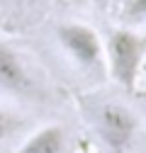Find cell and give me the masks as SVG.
Wrapping results in <instances>:
<instances>
[{
  "instance_id": "obj_8",
  "label": "cell",
  "mask_w": 146,
  "mask_h": 153,
  "mask_svg": "<svg viewBox=\"0 0 146 153\" xmlns=\"http://www.w3.org/2000/svg\"><path fill=\"white\" fill-rule=\"evenodd\" d=\"M3 25H5V15L0 12V27H3Z\"/></svg>"
},
{
  "instance_id": "obj_2",
  "label": "cell",
  "mask_w": 146,
  "mask_h": 153,
  "mask_svg": "<svg viewBox=\"0 0 146 153\" xmlns=\"http://www.w3.org/2000/svg\"><path fill=\"white\" fill-rule=\"evenodd\" d=\"M105 42V75L119 90L132 92L146 61V34L134 27H115Z\"/></svg>"
},
{
  "instance_id": "obj_6",
  "label": "cell",
  "mask_w": 146,
  "mask_h": 153,
  "mask_svg": "<svg viewBox=\"0 0 146 153\" xmlns=\"http://www.w3.org/2000/svg\"><path fill=\"white\" fill-rule=\"evenodd\" d=\"M122 22L124 27H134L146 22V0H124L122 5Z\"/></svg>"
},
{
  "instance_id": "obj_3",
  "label": "cell",
  "mask_w": 146,
  "mask_h": 153,
  "mask_svg": "<svg viewBox=\"0 0 146 153\" xmlns=\"http://www.w3.org/2000/svg\"><path fill=\"white\" fill-rule=\"evenodd\" d=\"M56 44L85 75H105V42L85 22H61L56 27Z\"/></svg>"
},
{
  "instance_id": "obj_4",
  "label": "cell",
  "mask_w": 146,
  "mask_h": 153,
  "mask_svg": "<svg viewBox=\"0 0 146 153\" xmlns=\"http://www.w3.org/2000/svg\"><path fill=\"white\" fill-rule=\"evenodd\" d=\"M0 92L17 100L44 97V85L36 71L27 61V56L7 42H0Z\"/></svg>"
},
{
  "instance_id": "obj_5",
  "label": "cell",
  "mask_w": 146,
  "mask_h": 153,
  "mask_svg": "<svg viewBox=\"0 0 146 153\" xmlns=\"http://www.w3.org/2000/svg\"><path fill=\"white\" fill-rule=\"evenodd\" d=\"M66 129L61 124H44L17 146L15 153H66Z\"/></svg>"
},
{
  "instance_id": "obj_7",
  "label": "cell",
  "mask_w": 146,
  "mask_h": 153,
  "mask_svg": "<svg viewBox=\"0 0 146 153\" xmlns=\"http://www.w3.org/2000/svg\"><path fill=\"white\" fill-rule=\"evenodd\" d=\"M46 0H25V5H32V10L34 7H39V5H44Z\"/></svg>"
},
{
  "instance_id": "obj_1",
  "label": "cell",
  "mask_w": 146,
  "mask_h": 153,
  "mask_svg": "<svg viewBox=\"0 0 146 153\" xmlns=\"http://www.w3.org/2000/svg\"><path fill=\"white\" fill-rule=\"evenodd\" d=\"M78 107L105 153H127L132 148L139 131V119L122 100L88 92L78 97Z\"/></svg>"
}]
</instances>
